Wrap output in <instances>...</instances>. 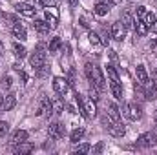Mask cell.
<instances>
[{
  "instance_id": "25",
  "label": "cell",
  "mask_w": 157,
  "mask_h": 155,
  "mask_svg": "<svg viewBox=\"0 0 157 155\" xmlns=\"http://www.w3.org/2000/svg\"><path fill=\"white\" fill-rule=\"evenodd\" d=\"M144 95H146V99H148V100H154V99L157 97V88H155V84H154V82H152V86H150V82L146 84V93H144Z\"/></svg>"
},
{
  "instance_id": "42",
  "label": "cell",
  "mask_w": 157,
  "mask_h": 155,
  "mask_svg": "<svg viewBox=\"0 0 157 155\" xmlns=\"http://www.w3.org/2000/svg\"><path fill=\"white\" fill-rule=\"evenodd\" d=\"M2 53H4V46H2V42H0V57H2Z\"/></svg>"
},
{
  "instance_id": "23",
  "label": "cell",
  "mask_w": 157,
  "mask_h": 155,
  "mask_svg": "<svg viewBox=\"0 0 157 155\" xmlns=\"http://www.w3.org/2000/svg\"><path fill=\"white\" fill-rule=\"evenodd\" d=\"M60 47H62V40L59 39V37H53V39L49 40V53H57Z\"/></svg>"
},
{
  "instance_id": "27",
  "label": "cell",
  "mask_w": 157,
  "mask_h": 155,
  "mask_svg": "<svg viewBox=\"0 0 157 155\" xmlns=\"http://www.w3.org/2000/svg\"><path fill=\"white\" fill-rule=\"evenodd\" d=\"M121 22H122V26H124L126 29L133 28V18L130 17V13H122V17H121Z\"/></svg>"
},
{
  "instance_id": "22",
  "label": "cell",
  "mask_w": 157,
  "mask_h": 155,
  "mask_svg": "<svg viewBox=\"0 0 157 155\" xmlns=\"http://www.w3.org/2000/svg\"><path fill=\"white\" fill-rule=\"evenodd\" d=\"M82 137H84V128H75V130L71 131V135H70V141H71L73 144H77Z\"/></svg>"
},
{
  "instance_id": "21",
  "label": "cell",
  "mask_w": 157,
  "mask_h": 155,
  "mask_svg": "<svg viewBox=\"0 0 157 155\" xmlns=\"http://www.w3.org/2000/svg\"><path fill=\"white\" fill-rule=\"evenodd\" d=\"M133 29H135V33L139 35V37H144L146 35V31H148V28H146V24L139 18V20H135L133 22Z\"/></svg>"
},
{
  "instance_id": "19",
  "label": "cell",
  "mask_w": 157,
  "mask_h": 155,
  "mask_svg": "<svg viewBox=\"0 0 157 155\" xmlns=\"http://www.w3.org/2000/svg\"><path fill=\"white\" fill-rule=\"evenodd\" d=\"M15 106H17V97H15L13 93L6 95V97H4V112H11Z\"/></svg>"
},
{
  "instance_id": "32",
  "label": "cell",
  "mask_w": 157,
  "mask_h": 155,
  "mask_svg": "<svg viewBox=\"0 0 157 155\" xmlns=\"http://www.w3.org/2000/svg\"><path fill=\"white\" fill-rule=\"evenodd\" d=\"M90 99H91V100H95V102L101 99V97H99V89H97L95 86H93V88H90Z\"/></svg>"
},
{
  "instance_id": "36",
  "label": "cell",
  "mask_w": 157,
  "mask_h": 155,
  "mask_svg": "<svg viewBox=\"0 0 157 155\" xmlns=\"http://www.w3.org/2000/svg\"><path fill=\"white\" fill-rule=\"evenodd\" d=\"M2 86L4 88H11V77H2Z\"/></svg>"
},
{
  "instance_id": "30",
  "label": "cell",
  "mask_w": 157,
  "mask_h": 155,
  "mask_svg": "<svg viewBox=\"0 0 157 155\" xmlns=\"http://www.w3.org/2000/svg\"><path fill=\"white\" fill-rule=\"evenodd\" d=\"M108 77H110V80H119V75H117L115 66H108Z\"/></svg>"
},
{
  "instance_id": "29",
  "label": "cell",
  "mask_w": 157,
  "mask_h": 155,
  "mask_svg": "<svg viewBox=\"0 0 157 155\" xmlns=\"http://www.w3.org/2000/svg\"><path fill=\"white\" fill-rule=\"evenodd\" d=\"M88 39H90V42H91L93 46H101V44H102V40H101V37H99L97 33H93V31H90Z\"/></svg>"
},
{
  "instance_id": "5",
  "label": "cell",
  "mask_w": 157,
  "mask_h": 155,
  "mask_svg": "<svg viewBox=\"0 0 157 155\" xmlns=\"http://www.w3.org/2000/svg\"><path fill=\"white\" fill-rule=\"evenodd\" d=\"M64 126L60 124V122H51L49 124V128H48V135H49V139H53V141H59V139H62L64 137Z\"/></svg>"
},
{
  "instance_id": "41",
  "label": "cell",
  "mask_w": 157,
  "mask_h": 155,
  "mask_svg": "<svg viewBox=\"0 0 157 155\" xmlns=\"http://www.w3.org/2000/svg\"><path fill=\"white\" fill-rule=\"evenodd\" d=\"M68 4H70V6H77L78 0H68Z\"/></svg>"
},
{
  "instance_id": "35",
  "label": "cell",
  "mask_w": 157,
  "mask_h": 155,
  "mask_svg": "<svg viewBox=\"0 0 157 155\" xmlns=\"http://www.w3.org/2000/svg\"><path fill=\"white\" fill-rule=\"evenodd\" d=\"M68 82H70V86H73V84H75V71H73V70H70V75H68Z\"/></svg>"
},
{
  "instance_id": "20",
  "label": "cell",
  "mask_w": 157,
  "mask_h": 155,
  "mask_svg": "<svg viewBox=\"0 0 157 155\" xmlns=\"http://www.w3.org/2000/svg\"><path fill=\"white\" fill-rule=\"evenodd\" d=\"M110 88H112V93L113 97L122 100V88H121V80H110Z\"/></svg>"
},
{
  "instance_id": "15",
  "label": "cell",
  "mask_w": 157,
  "mask_h": 155,
  "mask_svg": "<svg viewBox=\"0 0 157 155\" xmlns=\"http://www.w3.org/2000/svg\"><path fill=\"white\" fill-rule=\"evenodd\" d=\"M110 6H112V4H108V2H99V4H95V7H93V13H95L97 17H104V15H108V11H110Z\"/></svg>"
},
{
  "instance_id": "28",
  "label": "cell",
  "mask_w": 157,
  "mask_h": 155,
  "mask_svg": "<svg viewBox=\"0 0 157 155\" xmlns=\"http://www.w3.org/2000/svg\"><path fill=\"white\" fill-rule=\"evenodd\" d=\"M13 51H15V57L17 59H24L26 57V47L24 46H20V44H13Z\"/></svg>"
},
{
  "instance_id": "10",
  "label": "cell",
  "mask_w": 157,
  "mask_h": 155,
  "mask_svg": "<svg viewBox=\"0 0 157 155\" xmlns=\"http://www.w3.org/2000/svg\"><path fill=\"white\" fill-rule=\"evenodd\" d=\"M106 130H108V133L113 135V137H124V133H126V126H124L122 122H119V120L112 122Z\"/></svg>"
},
{
  "instance_id": "34",
  "label": "cell",
  "mask_w": 157,
  "mask_h": 155,
  "mask_svg": "<svg viewBox=\"0 0 157 155\" xmlns=\"http://www.w3.org/2000/svg\"><path fill=\"white\" fill-rule=\"evenodd\" d=\"M144 15H146V7H143V6H139V7H137V17H139V18L143 20V17H144Z\"/></svg>"
},
{
  "instance_id": "12",
  "label": "cell",
  "mask_w": 157,
  "mask_h": 155,
  "mask_svg": "<svg viewBox=\"0 0 157 155\" xmlns=\"http://www.w3.org/2000/svg\"><path fill=\"white\" fill-rule=\"evenodd\" d=\"M51 113H53V110H51V100H49L48 97H44L39 104L37 115H51Z\"/></svg>"
},
{
  "instance_id": "18",
  "label": "cell",
  "mask_w": 157,
  "mask_h": 155,
  "mask_svg": "<svg viewBox=\"0 0 157 155\" xmlns=\"http://www.w3.org/2000/svg\"><path fill=\"white\" fill-rule=\"evenodd\" d=\"M13 35H15V39H20V40H26V39H28L26 28H24V26H20L18 22H15V24H13Z\"/></svg>"
},
{
  "instance_id": "31",
  "label": "cell",
  "mask_w": 157,
  "mask_h": 155,
  "mask_svg": "<svg viewBox=\"0 0 157 155\" xmlns=\"http://www.w3.org/2000/svg\"><path fill=\"white\" fill-rule=\"evenodd\" d=\"M90 150H91L90 144H78L77 148H75V153H88Z\"/></svg>"
},
{
  "instance_id": "33",
  "label": "cell",
  "mask_w": 157,
  "mask_h": 155,
  "mask_svg": "<svg viewBox=\"0 0 157 155\" xmlns=\"http://www.w3.org/2000/svg\"><path fill=\"white\" fill-rule=\"evenodd\" d=\"M7 131H9V124L4 122V120H0V137H6Z\"/></svg>"
},
{
  "instance_id": "1",
  "label": "cell",
  "mask_w": 157,
  "mask_h": 155,
  "mask_svg": "<svg viewBox=\"0 0 157 155\" xmlns=\"http://www.w3.org/2000/svg\"><path fill=\"white\" fill-rule=\"evenodd\" d=\"M84 71H86L88 80H90V82L99 89V91H101V89H104V77H102L101 68H97V66H93V64H86Z\"/></svg>"
},
{
  "instance_id": "2",
  "label": "cell",
  "mask_w": 157,
  "mask_h": 155,
  "mask_svg": "<svg viewBox=\"0 0 157 155\" xmlns=\"http://www.w3.org/2000/svg\"><path fill=\"white\" fill-rule=\"evenodd\" d=\"M155 144H157V133H154V131L143 133V135L137 139V142H135L137 148H154Z\"/></svg>"
},
{
  "instance_id": "43",
  "label": "cell",
  "mask_w": 157,
  "mask_h": 155,
  "mask_svg": "<svg viewBox=\"0 0 157 155\" xmlns=\"http://www.w3.org/2000/svg\"><path fill=\"white\" fill-rule=\"evenodd\" d=\"M154 120H155V126H157V110H155V115H154Z\"/></svg>"
},
{
  "instance_id": "17",
  "label": "cell",
  "mask_w": 157,
  "mask_h": 155,
  "mask_svg": "<svg viewBox=\"0 0 157 155\" xmlns=\"http://www.w3.org/2000/svg\"><path fill=\"white\" fill-rule=\"evenodd\" d=\"M33 28H35V31L40 33V35H48V33H49V29H51V26H49L48 22H44V20H35Z\"/></svg>"
},
{
  "instance_id": "14",
  "label": "cell",
  "mask_w": 157,
  "mask_h": 155,
  "mask_svg": "<svg viewBox=\"0 0 157 155\" xmlns=\"http://www.w3.org/2000/svg\"><path fill=\"white\" fill-rule=\"evenodd\" d=\"M82 106H84V113H86V119L91 115H95V112H97V108H95V100H91L90 97L88 99H84L82 97Z\"/></svg>"
},
{
  "instance_id": "37",
  "label": "cell",
  "mask_w": 157,
  "mask_h": 155,
  "mask_svg": "<svg viewBox=\"0 0 157 155\" xmlns=\"http://www.w3.org/2000/svg\"><path fill=\"white\" fill-rule=\"evenodd\" d=\"M40 4H42L44 7H49V6H53V4H55V0H40Z\"/></svg>"
},
{
  "instance_id": "11",
  "label": "cell",
  "mask_w": 157,
  "mask_h": 155,
  "mask_svg": "<svg viewBox=\"0 0 157 155\" xmlns=\"http://www.w3.org/2000/svg\"><path fill=\"white\" fill-rule=\"evenodd\" d=\"M28 131L26 130H17L15 133H13V137H11V141H9V144L11 146H17V144H20V142H24V141H28Z\"/></svg>"
},
{
  "instance_id": "4",
  "label": "cell",
  "mask_w": 157,
  "mask_h": 155,
  "mask_svg": "<svg viewBox=\"0 0 157 155\" xmlns=\"http://www.w3.org/2000/svg\"><path fill=\"white\" fill-rule=\"evenodd\" d=\"M29 64L37 70V68H40V66H44L46 64V53H44V46L42 44H39V47H37V51L29 57Z\"/></svg>"
},
{
  "instance_id": "16",
  "label": "cell",
  "mask_w": 157,
  "mask_h": 155,
  "mask_svg": "<svg viewBox=\"0 0 157 155\" xmlns=\"http://www.w3.org/2000/svg\"><path fill=\"white\" fill-rule=\"evenodd\" d=\"M137 80H139V84H143V86H146V84L150 82L148 73H146V68H144L143 64H139V66H137Z\"/></svg>"
},
{
  "instance_id": "26",
  "label": "cell",
  "mask_w": 157,
  "mask_h": 155,
  "mask_svg": "<svg viewBox=\"0 0 157 155\" xmlns=\"http://www.w3.org/2000/svg\"><path fill=\"white\" fill-rule=\"evenodd\" d=\"M108 115L112 117L113 120H119V119H121V112H119V108L113 104V102L108 104Z\"/></svg>"
},
{
  "instance_id": "38",
  "label": "cell",
  "mask_w": 157,
  "mask_h": 155,
  "mask_svg": "<svg viewBox=\"0 0 157 155\" xmlns=\"http://www.w3.org/2000/svg\"><path fill=\"white\" fill-rule=\"evenodd\" d=\"M18 73H20V80H22V82L26 84V82H28V75H26V73H24L22 70H18Z\"/></svg>"
},
{
  "instance_id": "9",
  "label": "cell",
  "mask_w": 157,
  "mask_h": 155,
  "mask_svg": "<svg viewBox=\"0 0 157 155\" xmlns=\"http://www.w3.org/2000/svg\"><path fill=\"white\" fill-rule=\"evenodd\" d=\"M46 20H48V24L51 26V29L59 26V11H57L55 6L46 7Z\"/></svg>"
},
{
  "instance_id": "6",
  "label": "cell",
  "mask_w": 157,
  "mask_h": 155,
  "mask_svg": "<svg viewBox=\"0 0 157 155\" xmlns=\"http://www.w3.org/2000/svg\"><path fill=\"white\" fill-rule=\"evenodd\" d=\"M53 89H55L59 95H66V93H68V89H70V82H68V78L55 77V78H53Z\"/></svg>"
},
{
  "instance_id": "3",
  "label": "cell",
  "mask_w": 157,
  "mask_h": 155,
  "mask_svg": "<svg viewBox=\"0 0 157 155\" xmlns=\"http://www.w3.org/2000/svg\"><path fill=\"white\" fill-rule=\"evenodd\" d=\"M122 112H124V115L128 117L130 120H139V119L143 117L141 108H139L135 102H126V104L122 106Z\"/></svg>"
},
{
  "instance_id": "24",
  "label": "cell",
  "mask_w": 157,
  "mask_h": 155,
  "mask_svg": "<svg viewBox=\"0 0 157 155\" xmlns=\"http://www.w3.org/2000/svg\"><path fill=\"white\" fill-rule=\"evenodd\" d=\"M51 110H53V113H55V115H60V113H62V110H64V102H62L60 99L51 100Z\"/></svg>"
},
{
  "instance_id": "13",
  "label": "cell",
  "mask_w": 157,
  "mask_h": 155,
  "mask_svg": "<svg viewBox=\"0 0 157 155\" xmlns=\"http://www.w3.org/2000/svg\"><path fill=\"white\" fill-rule=\"evenodd\" d=\"M35 150V144H31V142H28V141H24V142H20V144H17V146H13V152L15 153H31Z\"/></svg>"
},
{
  "instance_id": "7",
  "label": "cell",
  "mask_w": 157,
  "mask_h": 155,
  "mask_svg": "<svg viewBox=\"0 0 157 155\" xmlns=\"http://www.w3.org/2000/svg\"><path fill=\"white\" fill-rule=\"evenodd\" d=\"M110 35L113 40H124V35H126V28L122 26V22H113L112 28H110Z\"/></svg>"
},
{
  "instance_id": "39",
  "label": "cell",
  "mask_w": 157,
  "mask_h": 155,
  "mask_svg": "<svg viewBox=\"0 0 157 155\" xmlns=\"http://www.w3.org/2000/svg\"><path fill=\"white\" fill-rule=\"evenodd\" d=\"M148 29H150V31H154V33H157V20H155V22H152V24L148 26Z\"/></svg>"
},
{
  "instance_id": "40",
  "label": "cell",
  "mask_w": 157,
  "mask_h": 155,
  "mask_svg": "<svg viewBox=\"0 0 157 155\" xmlns=\"http://www.w3.org/2000/svg\"><path fill=\"white\" fill-rule=\"evenodd\" d=\"M93 152H95V153H101V152H102V142H99V144L95 146V150H93Z\"/></svg>"
},
{
  "instance_id": "8",
  "label": "cell",
  "mask_w": 157,
  "mask_h": 155,
  "mask_svg": "<svg viewBox=\"0 0 157 155\" xmlns=\"http://www.w3.org/2000/svg\"><path fill=\"white\" fill-rule=\"evenodd\" d=\"M15 9H17L22 17H28V18H33V17L37 15V9H35L33 6L26 4V2H18V4L15 6Z\"/></svg>"
}]
</instances>
